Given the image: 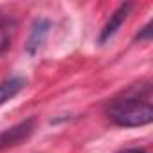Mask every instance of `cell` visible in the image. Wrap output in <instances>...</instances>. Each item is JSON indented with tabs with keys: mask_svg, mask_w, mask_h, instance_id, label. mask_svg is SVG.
Masks as SVG:
<instances>
[{
	"mask_svg": "<svg viewBox=\"0 0 153 153\" xmlns=\"http://www.w3.org/2000/svg\"><path fill=\"white\" fill-rule=\"evenodd\" d=\"M108 117L117 126H144L153 121V106L140 97H124L112 103L108 108Z\"/></svg>",
	"mask_w": 153,
	"mask_h": 153,
	"instance_id": "1",
	"label": "cell"
},
{
	"mask_svg": "<svg viewBox=\"0 0 153 153\" xmlns=\"http://www.w3.org/2000/svg\"><path fill=\"white\" fill-rule=\"evenodd\" d=\"M36 128V119L31 117V119H25L4 131H0V151L2 149H7V148H13V146H18L20 142L27 140L31 137V133L34 131Z\"/></svg>",
	"mask_w": 153,
	"mask_h": 153,
	"instance_id": "2",
	"label": "cell"
},
{
	"mask_svg": "<svg viewBox=\"0 0 153 153\" xmlns=\"http://www.w3.org/2000/svg\"><path fill=\"white\" fill-rule=\"evenodd\" d=\"M130 9H131V4H121L112 15H110V18L106 20V24L103 25V29H101V34H99V43H106L117 31H119V27L123 25V22L126 20V16H128V13H130Z\"/></svg>",
	"mask_w": 153,
	"mask_h": 153,
	"instance_id": "3",
	"label": "cell"
},
{
	"mask_svg": "<svg viewBox=\"0 0 153 153\" xmlns=\"http://www.w3.org/2000/svg\"><path fill=\"white\" fill-rule=\"evenodd\" d=\"M51 29V22L45 20V18H38L34 20L33 27H31V33H29V38H27V43H25V52L27 54H34L38 52V49L42 47V43L45 42V36Z\"/></svg>",
	"mask_w": 153,
	"mask_h": 153,
	"instance_id": "4",
	"label": "cell"
},
{
	"mask_svg": "<svg viewBox=\"0 0 153 153\" xmlns=\"http://www.w3.org/2000/svg\"><path fill=\"white\" fill-rule=\"evenodd\" d=\"M25 79L20 76H11L6 81L0 83V106L4 103H7L9 99H13L15 96H18L24 88H25Z\"/></svg>",
	"mask_w": 153,
	"mask_h": 153,
	"instance_id": "5",
	"label": "cell"
},
{
	"mask_svg": "<svg viewBox=\"0 0 153 153\" xmlns=\"http://www.w3.org/2000/svg\"><path fill=\"white\" fill-rule=\"evenodd\" d=\"M13 22H4L0 24V54H2L9 45H11V38H13Z\"/></svg>",
	"mask_w": 153,
	"mask_h": 153,
	"instance_id": "6",
	"label": "cell"
},
{
	"mask_svg": "<svg viewBox=\"0 0 153 153\" xmlns=\"http://www.w3.org/2000/svg\"><path fill=\"white\" fill-rule=\"evenodd\" d=\"M149 36H151V24H148V25L135 36V40H139V42H140V40H149Z\"/></svg>",
	"mask_w": 153,
	"mask_h": 153,
	"instance_id": "7",
	"label": "cell"
},
{
	"mask_svg": "<svg viewBox=\"0 0 153 153\" xmlns=\"http://www.w3.org/2000/svg\"><path fill=\"white\" fill-rule=\"evenodd\" d=\"M119 153H144V151L142 149H137V148H130V149H123Z\"/></svg>",
	"mask_w": 153,
	"mask_h": 153,
	"instance_id": "8",
	"label": "cell"
}]
</instances>
